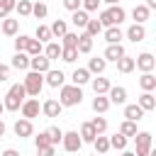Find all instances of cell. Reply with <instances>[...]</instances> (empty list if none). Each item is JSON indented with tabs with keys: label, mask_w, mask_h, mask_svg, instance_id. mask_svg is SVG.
Segmentation results:
<instances>
[{
	"label": "cell",
	"mask_w": 156,
	"mask_h": 156,
	"mask_svg": "<svg viewBox=\"0 0 156 156\" xmlns=\"http://www.w3.org/2000/svg\"><path fill=\"white\" fill-rule=\"evenodd\" d=\"M10 71H12V68H10V63H0V83L10 78Z\"/></svg>",
	"instance_id": "obj_49"
},
{
	"label": "cell",
	"mask_w": 156,
	"mask_h": 156,
	"mask_svg": "<svg viewBox=\"0 0 156 156\" xmlns=\"http://www.w3.org/2000/svg\"><path fill=\"white\" fill-rule=\"evenodd\" d=\"M88 20H90V12H85L83 7H78V10H73V12H71V24H73L76 29H85Z\"/></svg>",
	"instance_id": "obj_16"
},
{
	"label": "cell",
	"mask_w": 156,
	"mask_h": 156,
	"mask_svg": "<svg viewBox=\"0 0 156 156\" xmlns=\"http://www.w3.org/2000/svg\"><path fill=\"white\" fill-rule=\"evenodd\" d=\"M0 32H2L5 37H17V32H20V20H15V17L0 20Z\"/></svg>",
	"instance_id": "obj_14"
},
{
	"label": "cell",
	"mask_w": 156,
	"mask_h": 156,
	"mask_svg": "<svg viewBox=\"0 0 156 156\" xmlns=\"http://www.w3.org/2000/svg\"><path fill=\"white\" fill-rule=\"evenodd\" d=\"M49 15V7H46V2H32V17H37V20H44Z\"/></svg>",
	"instance_id": "obj_40"
},
{
	"label": "cell",
	"mask_w": 156,
	"mask_h": 156,
	"mask_svg": "<svg viewBox=\"0 0 156 156\" xmlns=\"http://www.w3.org/2000/svg\"><path fill=\"white\" fill-rule=\"evenodd\" d=\"M107 139H110V149H117V151L127 149V141H129V139H127L124 134H119V132H117V134H112V136H107Z\"/></svg>",
	"instance_id": "obj_35"
},
{
	"label": "cell",
	"mask_w": 156,
	"mask_h": 156,
	"mask_svg": "<svg viewBox=\"0 0 156 156\" xmlns=\"http://www.w3.org/2000/svg\"><path fill=\"white\" fill-rule=\"evenodd\" d=\"M61 110H63V107H61V102H58V100H54V98H49V100H44V102H41V115H44V117H58V115H61Z\"/></svg>",
	"instance_id": "obj_15"
},
{
	"label": "cell",
	"mask_w": 156,
	"mask_h": 156,
	"mask_svg": "<svg viewBox=\"0 0 156 156\" xmlns=\"http://www.w3.org/2000/svg\"><path fill=\"white\" fill-rule=\"evenodd\" d=\"M41 51H44V44H41L39 39H32V37H29V39H27V46H24V54H27V56H37V54H41Z\"/></svg>",
	"instance_id": "obj_34"
},
{
	"label": "cell",
	"mask_w": 156,
	"mask_h": 156,
	"mask_svg": "<svg viewBox=\"0 0 156 156\" xmlns=\"http://www.w3.org/2000/svg\"><path fill=\"white\" fill-rule=\"evenodd\" d=\"M93 110H95V115H105V112L110 110L107 95H95V98H93Z\"/></svg>",
	"instance_id": "obj_30"
},
{
	"label": "cell",
	"mask_w": 156,
	"mask_h": 156,
	"mask_svg": "<svg viewBox=\"0 0 156 156\" xmlns=\"http://www.w3.org/2000/svg\"><path fill=\"white\" fill-rule=\"evenodd\" d=\"M58 44H61L63 49H76V44H78V32H66Z\"/></svg>",
	"instance_id": "obj_37"
},
{
	"label": "cell",
	"mask_w": 156,
	"mask_h": 156,
	"mask_svg": "<svg viewBox=\"0 0 156 156\" xmlns=\"http://www.w3.org/2000/svg\"><path fill=\"white\" fill-rule=\"evenodd\" d=\"M134 141H136V156H149V151H151V144H154V136H151V132H136L134 136H132Z\"/></svg>",
	"instance_id": "obj_5"
},
{
	"label": "cell",
	"mask_w": 156,
	"mask_h": 156,
	"mask_svg": "<svg viewBox=\"0 0 156 156\" xmlns=\"http://www.w3.org/2000/svg\"><path fill=\"white\" fill-rule=\"evenodd\" d=\"M15 5L17 0H0V20L10 17V12H15Z\"/></svg>",
	"instance_id": "obj_42"
},
{
	"label": "cell",
	"mask_w": 156,
	"mask_h": 156,
	"mask_svg": "<svg viewBox=\"0 0 156 156\" xmlns=\"http://www.w3.org/2000/svg\"><path fill=\"white\" fill-rule=\"evenodd\" d=\"M20 112H22V117H24V119H34V117H39L41 105H39V100H37V98H24V102L20 105Z\"/></svg>",
	"instance_id": "obj_7"
},
{
	"label": "cell",
	"mask_w": 156,
	"mask_h": 156,
	"mask_svg": "<svg viewBox=\"0 0 156 156\" xmlns=\"http://www.w3.org/2000/svg\"><path fill=\"white\" fill-rule=\"evenodd\" d=\"M0 156H20V151H17V149H5Z\"/></svg>",
	"instance_id": "obj_51"
},
{
	"label": "cell",
	"mask_w": 156,
	"mask_h": 156,
	"mask_svg": "<svg viewBox=\"0 0 156 156\" xmlns=\"http://www.w3.org/2000/svg\"><path fill=\"white\" fill-rule=\"evenodd\" d=\"M34 39H39L41 44H46V41H51L54 37H51V29H49L46 24H37V32H34Z\"/></svg>",
	"instance_id": "obj_36"
},
{
	"label": "cell",
	"mask_w": 156,
	"mask_h": 156,
	"mask_svg": "<svg viewBox=\"0 0 156 156\" xmlns=\"http://www.w3.org/2000/svg\"><path fill=\"white\" fill-rule=\"evenodd\" d=\"M15 12H17L20 17H29V15H32V2H29V0H17Z\"/></svg>",
	"instance_id": "obj_41"
},
{
	"label": "cell",
	"mask_w": 156,
	"mask_h": 156,
	"mask_svg": "<svg viewBox=\"0 0 156 156\" xmlns=\"http://www.w3.org/2000/svg\"><path fill=\"white\" fill-rule=\"evenodd\" d=\"M76 58H78V51H76V49H63V46H61V61L73 63Z\"/></svg>",
	"instance_id": "obj_45"
},
{
	"label": "cell",
	"mask_w": 156,
	"mask_h": 156,
	"mask_svg": "<svg viewBox=\"0 0 156 156\" xmlns=\"http://www.w3.org/2000/svg\"><path fill=\"white\" fill-rule=\"evenodd\" d=\"M134 68H139L141 73H151V71L156 68V58H154V54H149V51L139 54V56L134 58Z\"/></svg>",
	"instance_id": "obj_8"
},
{
	"label": "cell",
	"mask_w": 156,
	"mask_h": 156,
	"mask_svg": "<svg viewBox=\"0 0 156 156\" xmlns=\"http://www.w3.org/2000/svg\"><path fill=\"white\" fill-rule=\"evenodd\" d=\"M24 98H27L24 85H22V83H15V85H10L7 95L2 98V105H5V110H7V112H17V110H20V105L24 102Z\"/></svg>",
	"instance_id": "obj_3"
},
{
	"label": "cell",
	"mask_w": 156,
	"mask_h": 156,
	"mask_svg": "<svg viewBox=\"0 0 156 156\" xmlns=\"http://www.w3.org/2000/svg\"><path fill=\"white\" fill-rule=\"evenodd\" d=\"M0 136H5V122L0 119Z\"/></svg>",
	"instance_id": "obj_55"
},
{
	"label": "cell",
	"mask_w": 156,
	"mask_h": 156,
	"mask_svg": "<svg viewBox=\"0 0 156 156\" xmlns=\"http://www.w3.org/2000/svg\"><path fill=\"white\" fill-rule=\"evenodd\" d=\"M78 134H80V141H83V144H93V139L98 136L90 122H83V124H80V132H78Z\"/></svg>",
	"instance_id": "obj_32"
},
{
	"label": "cell",
	"mask_w": 156,
	"mask_h": 156,
	"mask_svg": "<svg viewBox=\"0 0 156 156\" xmlns=\"http://www.w3.org/2000/svg\"><path fill=\"white\" fill-rule=\"evenodd\" d=\"M124 37L132 41V44H139V41H144L146 39V29H144V24H129L127 27V32H124Z\"/></svg>",
	"instance_id": "obj_10"
},
{
	"label": "cell",
	"mask_w": 156,
	"mask_h": 156,
	"mask_svg": "<svg viewBox=\"0 0 156 156\" xmlns=\"http://www.w3.org/2000/svg\"><path fill=\"white\" fill-rule=\"evenodd\" d=\"M49 68H51V61H49L44 54L29 56V71H37V73H46Z\"/></svg>",
	"instance_id": "obj_11"
},
{
	"label": "cell",
	"mask_w": 156,
	"mask_h": 156,
	"mask_svg": "<svg viewBox=\"0 0 156 156\" xmlns=\"http://www.w3.org/2000/svg\"><path fill=\"white\" fill-rule=\"evenodd\" d=\"M90 124H93L95 134H105V132H107V119H105V117H100V115H98V117H93V119H90Z\"/></svg>",
	"instance_id": "obj_44"
},
{
	"label": "cell",
	"mask_w": 156,
	"mask_h": 156,
	"mask_svg": "<svg viewBox=\"0 0 156 156\" xmlns=\"http://www.w3.org/2000/svg\"><path fill=\"white\" fill-rule=\"evenodd\" d=\"M127 51H124V46L122 44H107V49H105V54H102V58L105 61H117L119 56H124Z\"/></svg>",
	"instance_id": "obj_20"
},
{
	"label": "cell",
	"mask_w": 156,
	"mask_h": 156,
	"mask_svg": "<svg viewBox=\"0 0 156 156\" xmlns=\"http://www.w3.org/2000/svg\"><path fill=\"white\" fill-rule=\"evenodd\" d=\"M136 105H139L144 112L156 110V98H154V93H141V95H139V100H136Z\"/></svg>",
	"instance_id": "obj_25"
},
{
	"label": "cell",
	"mask_w": 156,
	"mask_h": 156,
	"mask_svg": "<svg viewBox=\"0 0 156 156\" xmlns=\"http://www.w3.org/2000/svg\"><path fill=\"white\" fill-rule=\"evenodd\" d=\"M15 134L20 136V139H27V136H32L34 134V124H32V119H24V117H20L17 122H15Z\"/></svg>",
	"instance_id": "obj_13"
},
{
	"label": "cell",
	"mask_w": 156,
	"mask_h": 156,
	"mask_svg": "<svg viewBox=\"0 0 156 156\" xmlns=\"http://www.w3.org/2000/svg\"><path fill=\"white\" fill-rule=\"evenodd\" d=\"M107 100H110V105H124V102H127V88H122V85H110Z\"/></svg>",
	"instance_id": "obj_12"
},
{
	"label": "cell",
	"mask_w": 156,
	"mask_h": 156,
	"mask_svg": "<svg viewBox=\"0 0 156 156\" xmlns=\"http://www.w3.org/2000/svg\"><path fill=\"white\" fill-rule=\"evenodd\" d=\"M2 112H5V105H2V100H0V117H2Z\"/></svg>",
	"instance_id": "obj_56"
},
{
	"label": "cell",
	"mask_w": 156,
	"mask_h": 156,
	"mask_svg": "<svg viewBox=\"0 0 156 156\" xmlns=\"http://www.w3.org/2000/svg\"><path fill=\"white\" fill-rule=\"evenodd\" d=\"M105 68H107V61H105L102 56H93V58L88 61V71H90V76H102Z\"/></svg>",
	"instance_id": "obj_17"
},
{
	"label": "cell",
	"mask_w": 156,
	"mask_h": 156,
	"mask_svg": "<svg viewBox=\"0 0 156 156\" xmlns=\"http://www.w3.org/2000/svg\"><path fill=\"white\" fill-rule=\"evenodd\" d=\"M10 68H17V71H27L29 68V56L24 51H15L12 61H10Z\"/></svg>",
	"instance_id": "obj_21"
},
{
	"label": "cell",
	"mask_w": 156,
	"mask_h": 156,
	"mask_svg": "<svg viewBox=\"0 0 156 156\" xmlns=\"http://www.w3.org/2000/svg\"><path fill=\"white\" fill-rule=\"evenodd\" d=\"M49 29H51V37H54V39H61V37L68 32V22H66V20H54Z\"/></svg>",
	"instance_id": "obj_27"
},
{
	"label": "cell",
	"mask_w": 156,
	"mask_h": 156,
	"mask_svg": "<svg viewBox=\"0 0 156 156\" xmlns=\"http://www.w3.org/2000/svg\"><path fill=\"white\" fill-rule=\"evenodd\" d=\"M136 132H139V129H136V122H132V119H124V122L119 124V134H124L127 139H132Z\"/></svg>",
	"instance_id": "obj_38"
},
{
	"label": "cell",
	"mask_w": 156,
	"mask_h": 156,
	"mask_svg": "<svg viewBox=\"0 0 156 156\" xmlns=\"http://www.w3.org/2000/svg\"><path fill=\"white\" fill-rule=\"evenodd\" d=\"M76 51L78 54H90L93 51V37L90 34H78V44H76Z\"/></svg>",
	"instance_id": "obj_23"
},
{
	"label": "cell",
	"mask_w": 156,
	"mask_h": 156,
	"mask_svg": "<svg viewBox=\"0 0 156 156\" xmlns=\"http://www.w3.org/2000/svg\"><path fill=\"white\" fill-rule=\"evenodd\" d=\"M102 32H105V41L107 44H122V39H124V32L119 27H105Z\"/></svg>",
	"instance_id": "obj_18"
},
{
	"label": "cell",
	"mask_w": 156,
	"mask_h": 156,
	"mask_svg": "<svg viewBox=\"0 0 156 156\" xmlns=\"http://www.w3.org/2000/svg\"><path fill=\"white\" fill-rule=\"evenodd\" d=\"M41 54H44L49 61H56V58H61V44L51 39V41H46V44H44V51H41Z\"/></svg>",
	"instance_id": "obj_19"
},
{
	"label": "cell",
	"mask_w": 156,
	"mask_h": 156,
	"mask_svg": "<svg viewBox=\"0 0 156 156\" xmlns=\"http://www.w3.org/2000/svg\"><path fill=\"white\" fill-rule=\"evenodd\" d=\"M149 17H151V10H149L146 5H134V10H132V20H134L136 24H144Z\"/></svg>",
	"instance_id": "obj_22"
},
{
	"label": "cell",
	"mask_w": 156,
	"mask_h": 156,
	"mask_svg": "<svg viewBox=\"0 0 156 156\" xmlns=\"http://www.w3.org/2000/svg\"><path fill=\"white\" fill-rule=\"evenodd\" d=\"M90 85H93V90H95V95H107V90H110V80L107 78H102V76H98V78H90Z\"/></svg>",
	"instance_id": "obj_24"
},
{
	"label": "cell",
	"mask_w": 156,
	"mask_h": 156,
	"mask_svg": "<svg viewBox=\"0 0 156 156\" xmlns=\"http://www.w3.org/2000/svg\"><path fill=\"white\" fill-rule=\"evenodd\" d=\"M58 102H61V107H76V105H80L83 102V90H80V85H61L58 88Z\"/></svg>",
	"instance_id": "obj_2"
},
{
	"label": "cell",
	"mask_w": 156,
	"mask_h": 156,
	"mask_svg": "<svg viewBox=\"0 0 156 156\" xmlns=\"http://www.w3.org/2000/svg\"><path fill=\"white\" fill-rule=\"evenodd\" d=\"M100 32H102V24H100V20H88V24H85V34H90V37L95 39Z\"/></svg>",
	"instance_id": "obj_43"
},
{
	"label": "cell",
	"mask_w": 156,
	"mask_h": 156,
	"mask_svg": "<svg viewBox=\"0 0 156 156\" xmlns=\"http://www.w3.org/2000/svg\"><path fill=\"white\" fill-rule=\"evenodd\" d=\"M0 34H2V32H0Z\"/></svg>",
	"instance_id": "obj_58"
},
{
	"label": "cell",
	"mask_w": 156,
	"mask_h": 156,
	"mask_svg": "<svg viewBox=\"0 0 156 156\" xmlns=\"http://www.w3.org/2000/svg\"><path fill=\"white\" fill-rule=\"evenodd\" d=\"M46 132V136H49V141L56 146V144H61V136H63V129L61 127H56V124H51L49 129H44Z\"/></svg>",
	"instance_id": "obj_39"
},
{
	"label": "cell",
	"mask_w": 156,
	"mask_h": 156,
	"mask_svg": "<svg viewBox=\"0 0 156 156\" xmlns=\"http://www.w3.org/2000/svg\"><path fill=\"white\" fill-rule=\"evenodd\" d=\"M93 146H95V154H100V156H102V154H107V151H110V139H107L105 134H98V136L93 139Z\"/></svg>",
	"instance_id": "obj_33"
},
{
	"label": "cell",
	"mask_w": 156,
	"mask_h": 156,
	"mask_svg": "<svg viewBox=\"0 0 156 156\" xmlns=\"http://www.w3.org/2000/svg\"><path fill=\"white\" fill-rule=\"evenodd\" d=\"M139 88H141L144 93H154V90H156V78H154V73H141Z\"/></svg>",
	"instance_id": "obj_29"
},
{
	"label": "cell",
	"mask_w": 156,
	"mask_h": 156,
	"mask_svg": "<svg viewBox=\"0 0 156 156\" xmlns=\"http://www.w3.org/2000/svg\"><path fill=\"white\" fill-rule=\"evenodd\" d=\"M71 83H73V85H85V83H90V71H88V68H76V71L71 73Z\"/></svg>",
	"instance_id": "obj_26"
},
{
	"label": "cell",
	"mask_w": 156,
	"mask_h": 156,
	"mask_svg": "<svg viewBox=\"0 0 156 156\" xmlns=\"http://www.w3.org/2000/svg\"><path fill=\"white\" fill-rule=\"evenodd\" d=\"M115 63H117V71H119V73H132V71H134V56H127V54H124V56H119Z\"/></svg>",
	"instance_id": "obj_28"
},
{
	"label": "cell",
	"mask_w": 156,
	"mask_h": 156,
	"mask_svg": "<svg viewBox=\"0 0 156 156\" xmlns=\"http://www.w3.org/2000/svg\"><path fill=\"white\" fill-rule=\"evenodd\" d=\"M90 156H100V154H90Z\"/></svg>",
	"instance_id": "obj_57"
},
{
	"label": "cell",
	"mask_w": 156,
	"mask_h": 156,
	"mask_svg": "<svg viewBox=\"0 0 156 156\" xmlns=\"http://www.w3.org/2000/svg\"><path fill=\"white\" fill-rule=\"evenodd\" d=\"M122 156H136L134 151H127V149H122Z\"/></svg>",
	"instance_id": "obj_54"
},
{
	"label": "cell",
	"mask_w": 156,
	"mask_h": 156,
	"mask_svg": "<svg viewBox=\"0 0 156 156\" xmlns=\"http://www.w3.org/2000/svg\"><path fill=\"white\" fill-rule=\"evenodd\" d=\"M34 144H37V149H39V146H49L51 141H49V136H46V132H39V134L34 136ZM51 146H54V144H51Z\"/></svg>",
	"instance_id": "obj_47"
},
{
	"label": "cell",
	"mask_w": 156,
	"mask_h": 156,
	"mask_svg": "<svg viewBox=\"0 0 156 156\" xmlns=\"http://www.w3.org/2000/svg\"><path fill=\"white\" fill-rule=\"evenodd\" d=\"M144 117V110L134 102V105H124V119H132V122H139Z\"/></svg>",
	"instance_id": "obj_31"
},
{
	"label": "cell",
	"mask_w": 156,
	"mask_h": 156,
	"mask_svg": "<svg viewBox=\"0 0 156 156\" xmlns=\"http://www.w3.org/2000/svg\"><path fill=\"white\" fill-rule=\"evenodd\" d=\"M61 146H63V151H68V154H76L80 146H83V141H80V134L78 132H63V136H61Z\"/></svg>",
	"instance_id": "obj_6"
},
{
	"label": "cell",
	"mask_w": 156,
	"mask_h": 156,
	"mask_svg": "<svg viewBox=\"0 0 156 156\" xmlns=\"http://www.w3.org/2000/svg\"><path fill=\"white\" fill-rule=\"evenodd\" d=\"M22 85H24V90H27V95H29V98H39V93H41V88H44V73L29 71V73L24 76Z\"/></svg>",
	"instance_id": "obj_4"
},
{
	"label": "cell",
	"mask_w": 156,
	"mask_h": 156,
	"mask_svg": "<svg viewBox=\"0 0 156 156\" xmlns=\"http://www.w3.org/2000/svg\"><path fill=\"white\" fill-rule=\"evenodd\" d=\"M63 83H66V76H63V71L49 68V71L44 73V85H49V88H61Z\"/></svg>",
	"instance_id": "obj_9"
},
{
	"label": "cell",
	"mask_w": 156,
	"mask_h": 156,
	"mask_svg": "<svg viewBox=\"0 0 156 156\" xmlns=\"http://www.w3.org/2000/svg\"><path fill=\"white\" fill-rule=\"evenodd\" d=\"M37 156H56V146H39L37 149Z\"/></svg>",
	"instance_id": "obj_48"
},
{
	"label": "cell",
	"mask_w": 156,
	"mask_h": 156,
	"mask_svg": "<svg viewBox=\"0 0 156 156\" xmlns=\"http://www.w3.org/2000/svg\"><path fill=\"white\" fill-rule=\"evenodd\" d=\"M63 7H66L68 12H73V10L80 7V0H63Z\"/></svg>",
	"instance_id": "obj_50"
},
{
	"label": "cell",
	"mask_w": 156,
	"mask_h": 156,
	"mask_svg": "<svg viewBox=\"0 0 156 156\" xmlns=\"http://www.w3.org/2000/svg\"><path fill=\"white\" fill-rule=\"evenodd\" d=\"M100 2H105V5H119V0H100Z\"/></svg>",
	"instance_id": "obj_53"
},
{
	"label": "cell",
	"mask_w": 156,
	"mask_h": 156,
	"mask_svg": "<svg viewBox=\"0 0 156 156\" xmlns=\"http://www.w3.org/2000/svg\"><path fill=\"white\" fill-rule=\"evenodd\" d=\"M0 139H2V136H0Z\"/></svg>",
	"instance_id": "obj_59"
},
{
	"label": "cell",
	"mask_w": 156,
	"mask_h": 156,
	"mask_svg": "<svg viewBox=\"0 0 156 156\" xmlns=\"http://www.w3.org/2000/svg\"><path fill=\"white\" fill-rule=\"evenodd\" d=\"M27 34H17L15 37V51H24V46H27Z\"/></svg>",
	"instance_id": "obj_46"
},
{
	"label": "cell",
	"mask_w": 156,
	"mask_h": 156,
	"mask_svg": "<svg viewBox=\"0 0 156 156\" xmlns=\"http://www.w3.org/2000/svg\"><path fill=\"white\" fill-rule=\"evenodd\" d=\"M100 24H102V29L105 27H119L124 20H127V10L122 7V5H107L102 12H100Z\"/></svg>",
	"instance_id": "obj_1"
},
{
	"label": "cell",
	"mask_w": 156,
	"mask_h": 156,
	"mask_svg": "<svg viewBox=\"0 0 156 156\" xmlns=\"http://www.w3.org/2000/svg\"><path fill=\"white\" fill-rule=\"evenodd\" d=\"M144 5H146V7H149V10H156V0H146V2H144Z\"/></svg>",
	"instance_id": "obj_52"
}]
</instances>
